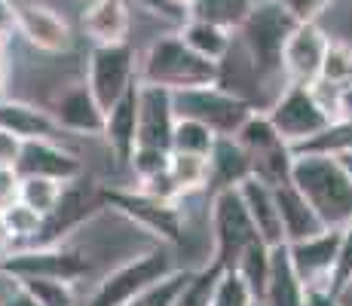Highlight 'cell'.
Segmentation results:
<instances>
[{"mask_svg":"<svg viewBox=\"0 0 352 306\" xmlns=\"http://www.w3.org/2000/svg\"><path fill=\"white\" fill-rule=\"evenodd\" d=\"M291 184L324 227L346 230L352 223V175L340 156H294Z\"/></svg>","mask_w":352,"mask_h":306,"instance_id":"6da1fadb","label":"cell"},{"mask_svg":"<svg viewBox=\"0 0 352 306\" xmlns=\"http://www.w3.org/2000/svg\"><path fill=\"white\" fill-rule=\"evenodd\" d=\"M294 28L297 19L285 10L282 0H267V3L252 6V12L236 31L242 34V50L254 65L257 80H270L282 74V46Z\"/></svg>","mask_w":352,"mask_h":306,"instance_id":"7a4b0ae2","label":"cell"},{"mask_svg":"<svg viewBox=\"0 0 352 306\" xmlns=\"http://www.w3.org/2000/svg\"><path fill=\"white\" fill-rule=\"evenodd\" d=\"M218 74H221V65L193 52L178 34L175 37H160L147 50L144 67H141V80L144 83L166 86L168 92L193 89V86H212L218 83Z\"/></svg>","mask_w":352,"mask_h":306,"instance_id":"3957f363","label":"cell"},{"mask_svg":"<svg viewBox=\"0 0 352 306\" xmlns=\"http://www.w3.org/2000/svg\"><path fill=\"white\" fill-rule=\"evenodd\" d=\"M172 111L175 117H190L202 126H208L214 135H233L242 126V120L252 113L242 95L212 86H193V89H175L172 92Z\"/></svg>","mask_w":352,"mask_h":306,"instance_id":"277c9868","label":"cell"},{"mask_svg":"<svg viewBox=\"0 0 352 306\" xmlns=\"http://www.w3.org/2000/svg\"><path fill=\"white\" fill-rule=\"evenodd\" d=\"M212 230H214V263H218L221 270H233L236 261H239V254L245 251V245L261 239L236 187L214 190Z\"/></svg>","mask_w":352,"mask_h":306,"instance_id":"5b68a950","label":"cell"},{"mask_svg":"<svg viewBox=\"0 0 352 306\" xmlns=\"http://www.w3.org/2000/svg\"><path fill=\"white\" fill-rule=\"evenodd\" d=\"M172 273V261L162 251H147L132 261H126L123 267H117L111 276L101 278L98 291L92 294L89 306H126L132 297H138L147 285H153L157 278Z\"/></svg>","mask_w":352,"mask_h":306,"instance_id":"8992f818","label":"cell"},{"mask_svg":"<svg viewBox=\"0 0 352 306\" xmlns=\"http://www.w3.org/2000/svg\"><path fill=\"white\" fill-rule=\"evenodd\" d=\"M267 117L288 147L309 138V135H316L319 129H324L331 122L328 113L319 107V101L313 98L309 86H303V83H291L288 89L273 101Z\"/></svg>","mask_w":352,"mask_h":306,"instance_id":"52a82bcc","label":"cell"},{"mask_svg":"<svg viewBox=\"0 0 352 306\" xmlns=\"http://www.w3.org/2000/svg\"><path fill=\"white\" fill-rule=\"evenodd\" d=\"M132 74H135V52L126 43H96L89 56V92L96 95V101L101 107H111L113 101L132 86Z\"/></svg>","mask_w":352,"mask_h":306,"instance_id":"ba28073f","label":"cell"},{"mask_svg":"<svg viewBox=\"0 0 352 306\" xmlns=\"http://www.w3.org/2000/svg\"><path fill=\"white\" fill-rule=\"evenodd\" d=\"M340 242H343V230L334 227L322 230L319 236H309V239L285 242L291 267H294L303 288H331L337 257H340Z\"/></svg>","mask_w":352,"mask_h":306,"instance_id":"9c48e42d","label":"cell"},{"mask_svg":"<svg viewBox=\"0 0 352 306\" xmlns=\"http://www.w3.org/2000/svg\"><path fill=\"white\" fill-rule=\"evenodd\" d=\"M328 50V37L316 22H297L282 46V71L294 83H313L322 77V61Z\"/></svg>","mask_w":352,"mask_h":306,"instance_id":"30bf717a","label":"cell"},{"mask_svg":"<svg viewBox=\"0 0 352 306\" xmlns=\"http://www.w3.org/2000/svg\"><path fill=\"white\" fill-rule=\"evenodd\" d=\"M89 270V263L74 251L62 248H34V251H16V254L0 257V273L12 276V278H25V276H52V278H80Z\"/></svg>","mask_w":352,"mask_h":306,"instance_id":"8fae6325","label":"cell"},{"mask_svg":"<svg viewBox=\"0 0 352 306\" xmlns=\"http://www.w3.org/2000/svg\"><path fill=\"white\" fill-rule=\"evenodd\" d=\"M172 92L166 86L141 83L138 86V147L172 151Z\"/></svg>","mask_w":352,"mask_h":306,"instance_id":"7c38bea8","label":"cell"},{"mask_svg":"<svg viewBox=\"0 0 352 306\" xmlns=\"http://www.w3.org/2000/svg\"><path fill=\"white\" fill-rule=\"evenodd\" d=\"M16 178H25V175H43V178H56V181H74L83 175V162L74 153L56 147L50 138H28L22 141V151H19V160L12 166Z\"/></svg>","mask_w":352,"mask_h":306,"instance_id":"4fadbf2b","label":"cell"},{"mask_svg":"<svg viewBox=\"0 0 352 306\" xmlns=\"http://www.w3.org/2000/svg\"><path fill=\"white\" fill-rule=\"evenodd\" d=\"M107 202L120 208L123 215H129L135 223H141L144 230L162 236L168 242H181V215L175 212L172 202L153 199L147 193H123V190H111L107 193Z\"/></svg>","mask_w":352,"mask_h":306,"instance_id":"5bb4252c","label":"cell"},{"mask_svg":"<svg viewBox=\"0 0 352 306\" xmlns=\"http://www.w3.org/2000/svg\"><path fill=\"white\" fill-rule=\"evenodd\" d=\"M101 135L111 144L120 166H129L135 147H138V83L129 86L104 111V129H101Z\"/></svg>","mask_w":352,"mask_h":306,"instance_id":"9a60e30c","label":"cell"},{"mask_svg":"<svg viewBox=\"0 0 352 306\" xmlns=\"http://www.w3.org/2000/svg\"><path fill=\"white\" fill-rule=\"evenodd\" d=\"M16 28L28 37L31 46L43 52H67L74 43L71 28L56 10L40 3H22L16 6Z\"/></svg>","mask_w":352,"mask_h":306,"instance_id":"2e32d148","label":"cell"},{"mask_svg":"<svg viewBox=\"0 0 352 306\" xmlns=\"http://www.w3.org/2000/svg\"><path fill=\"white\" fill-rule=\"evenodd\" d=\"M273 196H276V212H279L285 242H300V239H309V236H319L322 230H328L319 221V215L313 212V206L303 199V193L291 181L273 184Z\"/></svg>","mask_w":352,"mask_h":306,"instance_id":"e0dca14e","label":"cell"},{"mask_svg":"<svg viewBox=\"0 0 352 306\" xmlns=\"http://www.w3.org/2000/svg\"><path fill=\"white\" fill-rule=\"evenodd\" d=\"M52 117H56L58 129H67V132L101 135V129H104V107L96 101V95L89 92L86 83L67 89L62 98L56 101Z\"/></svg>","mask_w":352,"mask_h":306,"instance_id":"ac0fdd59","label":"cell"},{"mask_svg":"<svg viewBox=\"0 0 352 306\" xmlns=\"http://www.w3.org/2000/svg\"><path fill=\"white\" fill-rule=\"evenodd\" d=\"M236 190H239L242 202H245V212H248V217H252L257 236H261L267 245L285 242V236H282V223H279V212H276L273 187H270L267 181L248 175L242 184H236Z\"/></svg>","mask_w":352,"mask_h":306,"instance_id":"d6986e66","label":"cell"},{"mask_svg":"<svg viewBox=\"0 0 352 306\" xmlns=\"http://www.w3.org/2000/svg\"><path fill=\"white\" fill-rule=\"evenodd\" d=\"M263 306H303V285L288 257V245H270V273L261 297Z\"/></svg>","mask_w":352,"mask_h":306,"instance_id":"ffe728a7","label":"cell"},{"mask_svg":"<svg viewBox=\"0 0 352 306\" xmlns=\"http://www.w3.org/2000/svg\"><path fill=\"white\" fill-rule=\"evenodd\" d=\"M252 175V160L239 147V141L233 135H218L212 153H208V181L214 190L236 187Z\"/></svg>","mask_w":352,"mask_h":306,"instance_id":"44dd1931","label":"cell"},{"mask_svg":"<svg viewBox=\"0 0 352 306\" xmlns=\"http://www.w3.org/2000/svg\"><path fill=\"white\" fill-rule=\"evenodd\" d=\"M129 25L132 16L123 0H96L83 12V31L92 43H123L129 37Z\"/></svg>","mask_w":352,"mask_h":306,"instance_id":"7402d4cb","label":"cell"},{"mask_svg":"<svg viewBox=\"0 0 352 306\" xmlns=\"http://www.w3.org/2000/svg\"><path fill=\"white\" fill-rule=\"evenodd\" d=\"M0 126L10 129L22 141L28 138H52L58 132V122L52 113L40 111L34 105H22V101H0Z\"/></svg>","mask_w":352,"mask_h":306,"instance_id":"603a6c76","label":"cell"},{"mask_svg":"<svg viewBox=\"0 0 352 306\" xmlns=\"http://www.w3.org/2000/svg\"><path fill=\"white\" fill-rule=\"evenodd\" d=\"M178 37L184 40L193 52H199L202 58L214 61V65H221V61L227 58L230 46H233V31L221 28V25H214V22H206V19H190Z\"/></svg>","mask_w":352,"mask_h":306,"instance_id":"cb8c5ba5","label":"cell"},{"mask_svg":"<svg viewBox=\"0 0 352 306\" xmlns=\"http://www.w3.org/2000/svg\"><path fill=\"white\" fill-rule=\"evenodd\" d=\"M294 156H343L352 153V122L349 120H334L316 135L297 141L288 147Z\"/></svg>","mask_w":352,"mask_h":306,"instance_id":"d4e9b609","label":"cell"},{"mask_svg":"<svg viewBox=\"0 0 352 306\" xmlns=\"http://www.w3.org/2000/svg\"><path fill=\"white\" fill-rule=\"evenodd\" d=\"M65 184L56 178H43V175H25L16 181V199L25 202L28 208H34L37 215L50 217L58 206V196H62Z\"/></svg>","mask_w":352,"mask_h":306,"instance_id":"484cf974","label":"cell"},{"mask_svg":"<svg viewBox=\"0 0 352 306\" xmlns=\"http://www.w3.org/2000/svg\"><path fill=\"white\" fill-rule=\"evenodd\" d=\"M254 0H193L187 10H190L193 19H206V22H214L221 28L236 31L245 16L252 12Z\"/></svg>","mask_w":352,"mask_h":306,"instance_id":"4316f807","label":"cell"},{"mask_svg":"<svg viewBox=\"0 0 352 306\" xmlns=\"http://www.w3.org/2000/svg\"><path fill=\"white\" fill-rule=\"evenodd\" d=\"M16 285L37 306H74V288H71V282H67V278L25 276V278H16Z\"/></svg>","mask_w":352,"mask_h":306,"instance_id":"83f0119b","label":"cell"},{"mask_svg":"<svg viewBox=\"0 0 352 306\" xmlns=\"http://www.w3.org/2000/svg\"><path fill=\"white\" fill-rule=\"evenodd\" d=\"M218 141V135L208 126L196 122L190 117H175L172 126V151L178 153H196V156H208Z\"/></svg>","mask_w":352,"mask_h":306,"instance_id":"f1b7e54d","label":"cell"},{"mask_svg":"<svg viewBox=\"0 0 352 306\" xmlns=\"http://www.w3.org/2000/svg\"><path fill=\"white\" fill-rule=\"evenodd\" d=\"M233 270H239L242 278L248 282V288H252L254 297L261 300L263 288H267V273H270V245L261 242V239L245 245V251L239 254V261H236Z\"/></svg>","mask_w":352,"mask_h":306,"instance_id":"f546056e","label":"cell"},{"mask_svg":"<svg viewBox=\"0 0 352 306\" xmlns=\"http://www.w3.org/2000/svg\"><path fill=\"white\" fill-rule=\"evenodd\" d=\"M46 217L37 215L34 208H28L25 202L12 199L10 206L0 208V227H3L6 239H31V236H40Z\"/></svg>","mask_w":352,"mask_h":306,"instance_id":"4dcf8cb0","label":"cell"},{"mask_svg":"<svg viewBox=\"0 0 352 306\" xmlns=\"http://www.w3.org/2000/svg\"><path fill=\"white\" fill-rule=\"evenodd\" d=\"M187 278H190L187 270H172V273L157 278L153 285H147V288L141 291L138 297H132L126 306H175L181 297V291H184Z\"/></svg>","mask_w":352,"mask_h":306,"instance_id":"1f68e13d","label":"cell"},{"mask_svg":"<svg viewBox=\"0 0 352 306\" xmlns=\"http://www.w3.org/2000/svg\"><path fill=\"white\" fill-rule=\"evenodd\" d=\"M168 175L178 184V190H196L208 181V156H196V153H178L168 151Z\"/></svg>","mask_w":352,"mask_h":306,"instance_id":"d6a6232c","label":"cell"},{"mask_svg":"<svg viewBox=\"0 0 352 306\" xmlns=\"http://www.w3.org/2000/svg\"><path fill=\"white\" fill-rule=\"evenodd\" d=\"M254 300H257L254 291L248 288V282L242 278L239 270H221L206 306H252Z\"/></svg>","mask_w":352,"mask_h":306,"instance_id":"836d02e7","label":"cell"},{"mask_svg":"<svg viewBox=\"0 0 352 306\" xmlns=\"http://www.w3.org/2000/svg\"><path fill=\"white\" fill-rule=\"evenodd\" d=\"M322 77L334 80V83H349L352 80V46L349 43L328 40V50H324V61H322Z\"/></svg>","mask_w":352,"mask_h":306,"instance_id":"e575fe53","label":"cell"},{"mask_svg":"<svg viewBox=\"0 0 352 306\" xmlns=\"http://www.w3.org/2000/svg\"><path fill=\"white\" fill-rule=\"evenodd\" d=\"M129 166L135 168V175H138L141 181L153 178V175H160L168 168V151H160V147H135Z\"/></svg>","mask_w":352,"mask_h":306,"instance_id":"d590c367","label":"cell"},{"mask_svg":"<svg viewBox=\"0 0 352 306\" xmlns=\"http://www.w3.org/2000/svg\"><path fill=\"white\" fill-rule=\"evenodd\" d=\"M282 3L297 22H316L334 0H282Z\"/></svg>","mask_w":352,"mask_h":306,"instance_id":"8d00e7d4","label":"cell"},{"mask_svg":"<svg viewBox=\"0 0 352 306\" xmlns=\"http://www.w3.org/2000/svg\"><path fill=\"white\" fill-rule=\"evenodd\" d=\"M19 151H22V138L12 135L10 129L0 126V168H12L19 160Z\"/></svg>","mask_w":352,"mask_h":306,"instance_id":"74e56055","label":"cell"},{"mask_svg":"<svg viewBox=\"0 0 352 306\" xmlns=\"http://www.w3.org/2000/svg\"><path fill=\"white\" fill-rule=\"evenodd\" d=\"M303 306H340L331 288H303Z\"/></svg>","mask_w":352,"mask_h":306,"instance_id":"f35d334b","label":"cell"},{"mask_svg":"<svg viewBox=\"0 0 352 306\" xmlns=\"http://www.w3.org/2000/svg\"><path fill=\"white\" fill-rule=\"evenodd\" d=\"M16 172L12 168H0V208L10 206L16 199Z\"/></svg>","mask_w":352,"mask_h":306,"instance_id":"ab89813d","label":"cell"},{"mask_svg":"<svg viewBox=\"0 0 352 306\" xmlns=\"http://www.w3.org/2000/svg\"><path fill=\"white\" fill-rule=\"evenodd\" d=\"M16 28V6L10 0H0V40Z\"/></svg>","mask_w":352,"mask_h":306,"instance_id":"60d3db41","label":"cell"},{"mask_svg":"<svg viewBox=\"0 0 352 306\" xmlns=\"http://www.w3.org/2000/svg\"><path fill=\"white\" fill-rule=\"evenodd\" d=\"M334 297L340 300V306H352V276L346 278V282L340 285V288L334 291Z\"/></svg>","mask_w":352,"mask_h":306,"instance_id":"b9f144b4","label":"cell"},{"mask_svg":"<svg viewBox=\"0 0 352 306\" xmlns=\"http://www.w3.org/2000/svg\"><path fill=\"white\" fill-rule=\"evenodd\" d=\"M3 306H37V303H34L31 297L25 294V291H22V288H19V285H16V294H12V297H10V300H6Z\"/></svg>","mask_w":352,"mask_h":306,"instance_id":"7bdbcfd3","label":"cell"},{"mask_svg":"<svg viewBox=\"0 0 352 306\" xmlns=\"http://www.w3.org/2000/svg\"><path fill=\"white\" fill-rule=\"evenodd\" d=\"M6 77H10V65H6V56H3V52H0V89H3Z\"/></svg>","mask_w":352,"mask_h":306,"instance_id":"ee69618b","label":"cell"},{"mask_svg":"<svg viewBox=\"0 0 352 306\" xmlns=\"http://www.w3.org/2000/svg\"><path fill=\"white\" fill-rule=\"evenodd\" d=\"M340 160H343V166H346V168H349V175H352V153H343Z\"/></svg>","mask_w":352,"mask_h":306,"instance_id":"f6af8a7d","label":"cell"},{"mask_svg":"<svg viewBox=\"0 0 352 306\" xmlns=\"http://www.w3.org/2000/svg\"><path fill=\"white\" fill-rule=\"evenodd\" d=\"M172 3H178V6H181V10H187V6H190V3H193V0H172Z\"/></svg>","mask_w":352,"mask_h":306,"instance_id":"bcb514c9","label":"cell"},{"mask_svg":"<svg viewBox=\"0 0 352 306\" xmlns=\"http://www.w3.org/2000/svg\"><path fill=\"white\" fill-rule=\"evenodd\" d=\"M6 242V233H3V227H0V245H3Z\"/></svg>","mask_w":352,"mask_h":306,"instance_id":"7dc6e473","label":"cell"},{"mask_svg":"<svg viewBox=\"0 0 352 306\" xmlns=\"http://www.w3.org/2000/svg\"><path fill=\"white\" fill-rule=\"evenodd\" d=\"M252 306H263V303H261V300H254V303H252Z\"/></svg>","mask_w":352,"mask_h":306,"instance_id":"c3c4849f","label":"cell"}]
</instances>
